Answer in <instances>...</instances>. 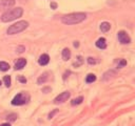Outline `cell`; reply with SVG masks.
I'll use <instances>...</instances> for the list:
<instances>
[{"mask_svg": "<svg viewBox=\"0 0 135 126\" xmlns=\"http://www.w3.org/2000/svg\"><path fill=\"white\" fill-rule=\"evenodd\" d=\"M87 18V15L85 13H72L69 15H65L61 18V22L66 25H73L82 22Z\"/></svg>", "mask_w": 135, "mask_h": 126, "instance_id": "obj_1", "label": "cell"}, {"mask_svg": "<svg viewBox=\"0 0 135 126\" xmlns=\"http://www.w3.org/2000/svg\"><path fill=\"white\" fill-rule=\"evenodd\" d=\"M22 14H23V9H22L21 7H15V8H13V9L5 12V13L1 16V21H2V22L13 21V20L21 17Z\"/></svg>", "mask_w": 135, "mask_h": 126, "instance_id": "obj_2", "label": "cell"}, {"mask_svg": "<svg viewBox=\"0 0 135 126\" xmlns=\"http://www.w3.org/2000/svg\"><path fill=\"white\" fill-rule=\"evenodd\" d=\"M29 26V23L27 21L22 20V21H19L17 23L11 25L9 28H7V34L9 35H15V34H18L22 31H24L27 27Z\"/></svg>", "mask_w": 135, "mask_h": 126, "instance_id": "obj_3", "label": "cell"}, {"mask_svg": "<svg viewBox=\"0 0 135 126\" xmlns=\"http://www.w3.org/2000/svg\"><path fill=\"white\" fill-rule=\"evenodd\" d=\"M29 99H30V97L28 94L20 93L14 97V99L12 100V104L13 105H23L29 101Z\"/></svg>", "mask_w": 135, "mask_h": 126, "instance_id": "obj_4", "label": "cell"}, {"mask_svg": "<svg viewBox=\"0 0 135 126\" xmlns=\"http://www.w3.org/2000/svg\"><path fill=\"white\" fill-rule=\"evenodd\" d=\"M117 37L121 44H129L131 42V38L129 37V35L125 31H119L117 34Z\"/></svg>", "mask_w": 135, "mask_h": 126, "instance_id": "obj_5", "label": "cell"}, {"mask_svg": "<svg viewBox=\"0 0 135 126\" xmlns=\"http://www.w3.org/2000/svg\"><path fill=\"white\" fill-rule=\"evenodd\" d=\"M69 98H70V93H69V91H63V93H61L59 96H57V97L55 98L54 103H56V104H59V103H62V102L66 101Z\"/></svg>", "mask_w": 135, "mask_h": 126, "instance_id": "obj_6", "label": "cell"}, {"mask_svg": "<svg viewBox=\"0 0 135 126\" xmlns=\"http://www.w3.org/2000/svg\"><path fill=\"white\" fill-rule=\"evenodd\" d=\"M15 4V0H0V8H7Z\"/></svg>", "mask_w": 135, "mask_h": 126, "instance_id": "obj_7", "label": "cell"}, {"mask_svg": "<svg viewBox=\"0 0 135 126\" xmlns=\"http://www.w3.org/2000/svg\"><path fill=\"white\" fill-rule=\"evenodd\" d=\"M49 61H50V57H49V55H47V54H42L40 57H39V59H38V63L40 64V65H47L48 63H49Z\"/></svg>", "mask_w": 135, "mask_h": 126, "instance_id": "obj_8", "label": "cell"}, {"mask_svg": "<svg viewBox=\"0 0 135 126\" xmlns=\"http://www.w3.org/2000/svg\"><path fill=\"white\" fill-rule=\"evenodd\" d=\"M27 64V60L24 58H20L17 60V62L15 63V70H22Z\"/></svg>", "mask_w": 135, "mask_h": 126, "instance_id": "obj_9", "label": "cell"}, {"mask_svg": "<svg viewBox=\"0 0 135 126\" xmlns=\"http://www.w3.org/2000/svg\"><path fill=\"white\" fill-rule=\"evenodd\" d=\"M96 46L100 50H105L107 47V41L105 38H99L97 41H96Z\"/></svg>", "mask_w": 135, "mask_h": 126, "instance_id": "obj_10", "label": "cell"}, {"mask_svg": "<svg viewBox=\"0 0 135 126\" xmlns=\"http://www.w3.org/2000/svg\"><path fill=\"white\" fill-rule=\"evenodd\" d=\"M70 57H71V52H70V50L69 49H64L63 51H62V59L64 60V61H68L70 59Z\"/></svg>", "mask_w": 135, "mask_h": 126, "instance_id": "obj_11", "label": "cell"}, {"mask_svg": "<svg viewBox=\"0 0 135 126\" xmlns=\"http://www.w3.org/2000/svg\"><path fill=\"white\" fill-rule=\"evenodd\" d=\"M110 28H111V24L109 23V22H103V23L100 24V30L104 33H107Z\"/></svg>", "mask_w": 135, "mask_h": 126, "instance_id": "obj_12", "label": "cell"}, {"mask_svg": "<svg viewBox=\"0 0 135 126\" xmlns=\"http://www.w3.org/2000/svg\"><path fill=\"white\" fill-rule=\"evenodd\" d=\"M95 80H96V76L94 74H89L86 78V82L87 83H93Z\"/></svg>", "mask_w": 135, "mask_h": 126, "instance_id": "obj_13", "label": "cell"}, {"mask_svg": "<svg viewBox=\"0 0 135 126\" xmlns=\"http://www.w3.org/2000/svg\"><path fill=\"white\" fill-rule=\"evenodd\" d=\"M9 68H10L9 63H6L4 61H0V71L6 72V71H9Z\"/></svg>", "mask_w": 135, "mask_h": 126, "instance_id": "obj_14", "label": "cell"}, {"mask_svg": "<svg viewBox=\"0 0 135 126\" xmlns=\"http://www.w3.org/2000/svg\"><path fill=\"white\" fill-rule=\"evenodd\" d=\"M48 80V74L46 73V74H43V75H41L39 78H38V80H37V82H38V84H42V83H44Z\"/></svg>", "mask_w": 135, "mask_h": 126, "instance_id": "obj_15", "label": "cell"}, {"mask_svg": "<svg viewBox=\"0 0 135 126\" xmlns=\"http://www.w3.org/2000/svg\"><path fill=\"white\" fill-rule=\"evenodd\" d=\"M82 100H83V98H82V97H78V98L74 99V100L72 101V105H77V104H80V103L82 102Z\"/></svg>", "mask_w": 135, "mask_h": 126, "instance_id": "obj_16", "label": "cell"}, {"mask_svg": "<svg viewBox=\"0 0 135 126\" xmlns=\"http://www.w3.org/2000/svg\"><path fill=\"white\" fill-rule=\"evenodd\" d=\"M3 81H4V84H5L6 87H10V86H11V77H10V76H4Z\"/></svg>", "mask_w": 135, "mask_h": 126, "instance_id": "obj_17", "label": "cell"}, {"mask_svg": "<svg viewBox=\"0 0 135 126\" xmlns=\"http://www.w3.org/2000/svg\"><path fill=\"white\" fill-rule=\"evenodd\" d=\"M16 118H17V114H16V113H12V114H9L6 119H7L9 121H15Z\"/></svg>", "mask_w": 135, "mask_h": 126, "instance_id": "obj_18", "label": "cell"}, {"mask_svg": "<svg viewBox=\"0 0 135 126\" xmlns=\"http://www.w3.org/2000/svg\"><path fill=\"white\" fill-rule=\"evenodd\" d=\"M125 65H127V61H126V60H123V59H121V60L119 61L117 67H118V68H121V67H123Z\"/></svg>", "mask_w": 135, "mask_h": 126, "instance_id": "obj_19", "label": "cell"}, {"mask_svg": "<svg viewBox=\"0 0 135 126\" xmlns=\"http://www.w3.org/2000/svg\"><path fill=\"white\" fill-rule=\"evenodd\" d=\"M88 62H89V64H95L96 60L94 58H92V57H89V58H88Z\"/></svg>", "mask_w": 135, "mask_h": 126, "instance_id": "obj_20", "label": "cell"}, {"mask_svg": "<svg viewBox=\"0 0 135 126\" xmlns=\"http://www.w3.org/2000/svg\"><path fill=\"white\" fill-rule=\"evenodd\" d=\"M57 112H58V109H55V110H53L52 112H50V114H49V118H50V119H52V118L54 117V114H55V113H57Z\"/></svg>", "mask_w": 135, "mask_h": 126, "instance_id": "obj_21", "label": "cell"}, {"mask_svg": "<svg viewBox=\"0 0 135 126\" xmlns=\"http://www.w3.org/2000/svg\"><path fill=\"white\" fill-rule=\"evenodd\" d=\"M18 80H19L20 82H22V83H26V82H27V79H26V78H23V77H21V76H20V77H18Z\"/></svg>", "mask_w": 135, "mask_h": 126, "instance_id": "obj_22", "label": "cell"}, {"mask_svg": "<svg viewBox=\"0 0 135 126\" xmlns=\"http://www.w3.org/2000/svg\"><path fill=\"white\" fill-rule=\"evenodd\" d=\"M17 52H18V53H23V52H24V46H22V45H21V46H19V47L17 49Z\"/></svg>", "mask_w": 135, "mask_h": 126, "instance_id": "obj_23", "label": "cell"}, {"mask_svg": "<svg viewBox=\"0 0 135 126\" xmlns=\"http://www.w3.org/2000/svg\"><path fill=\"white\" fill-rule=\"evenodd\" d=\"M51 7H52L53 9H55L56 7H57V4H56L55 2H52V3H51Z\"/></svg>", "mask_w": 135, "mask_h": 126, "instance_id": "obj_24", "label": "cell"}, {"mask_svg": "<svg viewBox=\"0 0 135 126\" xmlns=\"http://www.w3.org/2000/svg\"><path fill=\"white\" fill-rule=\"evenodd\" d=\"M0 126H11V124H7V123H5V124H1Z\"/></svg>", "mask_w": 135, "mask_h": 126, "instance_id": "obj_25", "label": "cell"}, {"mask_svg": "<svg viewBox=\"0 0 135 126\" xmlns=\"http://www.w3.org/2000/svg\"><path fill=\"white\" fill-rule=\"evenodd\" d=\"M78 45H79V43H77V42H75V43H74V46H75V47H77Z\"/></svg>", "mask_w": 135, "mask_h": 126, "instance_id": "obj_26", "label": "cell"}, {"mask_svg": "<svg viewBox=\"0 0 135 126\" xmlns=\"http://www.w3.org/2000/svg\"><path fill=\"white\" fill-rule=\"evenodd\" d=\"M49 90H50V88H44L43 89V91H49Z\"/></svg>", "mask_w": 135, "mask_h": 126, "instance_id": "obj_27", "label": "cell"}, {"mask_svg": "<svg viewBox=\"0 0 135 126\" xmlns=\"http://www.w3.org/2000/svg\"><path fill=\"white\" fill-rule=\"evenodd\" d=\"M0 85H1V81H0Z\"/></svg>", "mask_w": 135, "mask_h": 126, "instance_id": "obj_28", "label": "cell"}]
</instances>
